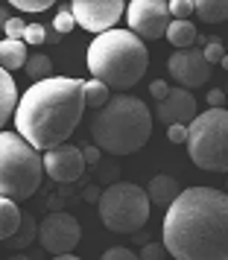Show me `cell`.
Masks as SVG:
<instances>
[{"label":"cell","mask_w":228,"mask_h":260,"mask_svg":"<svg viewBox=\"0 0 228 260\" xmlns=\"http://www.w3.org/2000/svg\"><path fill=\"white\" fill-rule=\"evenodd\" d=\"M161 243L176 260H228V193L181 190L164 208Z\"/></svg>","instance_id":"cell-1"},{"label":"cell","mask_w":228,"mask_h":260,"mask_svg":"<svg viewBox=\"0 0 228 260\" xmlns=\"http://www.w3.org/2000/svg\"><path fill=\"white\" fill-rule=\"evenodd\" d=\"M85 114V82L71 76H47L29 85L18 96L15 132L38 152H47L59 143H68Z\"/></svg>","instance_id":"cell-2"},{"label":"cell","mask_w":228,"mask_h":260,"mask_svg":"<svg viewBox=\"0 0 228 260\" xmlns=\"http://www.w3.org/2000/svg\"><path fill=\"white\" fill-rule=\"evenodd\" d=\"M149 53L146 41L129 32V29H108L91 41L88 47V71L94 79L108 85V91H129L146 76Z\"/></svg>","instance_id":"cell-3"},{"label":"cell","mask_w":228,"mask_h":260,"mask_svg":"<svg viewBox=\"0 0 228 260\" xmlns=\"http://www.w3.org/2000/svg\"><path fill=\"white\" fill-rule=\"evenodd\" d=\"M91 138L100 152L132 155L144 149L152 138V114L144 100L132 94H114L103 108H96L91 120Z\"/></svg>","instance_id":"cell-4"},{"label":"cell","mask_w":228,"mask_h":260,"mask_svg":"<svg viewBox=\"0 0 228 260\" xmlns=\"http://www.w3.org/2000/svg\"><path fill=\"white\" fill-rule=\"evenodd\" d=\"M41 178V152L29 146L18 132H0V196L29 199L32 193H38Z\"/></svg>","instance_id":"cell-5"},{"label":"cell","mask_w":228,"mask_h":260,"mask_svg":"<svg viewBox=\"0 0 228 260\" xmlns=\"http://www.w3.org/2000/svg\"><path fill=\"white\" fill-rule=\"evenodd\" d=\"M187 155L199 170L228 173V108H208L187 126Z\"/></svg>","instance_id":"cell-6"},{"label":"cell","mask_w":228,"mask_h":260,"mask_svg":"<svg viewBox=\"0 0 228 260\" xmlns=\"http://www.w3.org/2000/svg\"><path fill=\"white\" fill-rule=\"evenodd\" d=\"M100 219L111 234H138L149 222V196L141 184L132 181H117L103 190L100 196Z\"/></svg>","instance_id":"cell-7"},{"label":"cell","mask_w":228,"mask_h":260,"mask_svg":"<svg viewBox=\"0 0 228 260\" xmlns=\"http://www.w3.org/2000/svg\"><path fill=\"white\" fill-rule=\"evenodd\" d=\"M82 240V225L64 211H50L44 222H38V243L50 254H71Z\"/></svg>","instance_id":"cell-8"},{"label":"cell","mask_w":228,"mask_h":260,"mask_svg":"<svg viewBox=\"0 0 228 260\" xmlns=\"http://www.w3.org/2000/svg\"><path fill=\"white\" fill-rule=\"evenodd\" d=\"M126 21H129V32H135L141 41L161 38L170 24L167 0H132L126 6Z\"/></svg>","instance_id":"cell-9"},{"label":"cell","mask_w":228,"mask_h":260,"mask_svg":"<svg viewBox=\"0 0 228 260\" xmlns=\"http://www.w3.org/2000/svg\"><path fill=\"white\" fill-rule=\"evenodd\" d=\"M123 9H126L123 0H71L73 21L94 36L114 29L123 18Z\"/></svg>","instance_id":"cell-10"},{"label":"cell","mask_w":228,"mask_h":260,"mask_svg":"<svg viewBox=\"0 0 228 260\" xmlns=\"http://www.w3.org/2000/svg\"><path fill=\"white\" fill-rule=\"evenodd\" d=\"M167 71L170 76L179 82V88H199L211 79V64L205 59L202 47H184V50H176L173 56L167 59Z\"/></svg>","instance_id":"cell-11"},{"label":"cell","mask_w":228,"mask_h":260,"mask_svg":"<svg viewBox=\"0 0 228 260\" xmlns=\"http://www.w3.org/2000/svg\"><path fill=\"white\" fill-rule=\"evenodd\" d=\"M41 164H44V173L53 181H61V184H71L76 178H82V173H85L82 149L73 146V143H59V146L47 149L41 155Z\"/></svg>","instance_id":"cell-12"},{"label":"cell","mask_w":228,"mask_h":260,"mask_svg":"<svg viewBox=\"0 0 228 260\" xmlns=\"http://www.w3.org/2000/svg\"><path fill=\"white\" fill-rule=\"evenodd\" d=\"M155 117L164 123V126H173V123H184L190 126L193 117H196V96L187 91V88H170V94L164 100H158L155 106Z\"/></svg>","instance_id":"cell-13"},{"label":"cell","mask_w":228,"mask_h":260,"mask_svg":"<svg viewBox=\"0 0 228 260\" xmlns=\"http://www.w3.org/2000/svg\"><path fill=\"white\" fill-rule=\"evenodd\" d=\"M179 193H181V184H179V178H173V176H155L149 181V187H146L149 205H155V208H167Z\"/></svg>","instance_id":"cell-14"},{"label":"cell","mask_w":228,"mask_h":260,"mask_svg":"<svg viewBox=\"0 0 228 260\" xmlns=\"http://www.w3.org/2000/svg\"><path fill=\"white\" fill-rule=\"evenodd\" d=\"M15 108H18V85H15L12 73L0 68V129L15 114Z\"/></svg>","instance_id":"cell-15"},{"label":"cell","mask_w":228,"mask_h":260,"mask_svg":"<svg viewBox=\"0 0 228 260\" xmlns=\"http://www.w3.org/2000/svg\"><path fill=\"white\" fill-rule=\"evenodd\" d=\"M164 38H167L176 50H184V47H193V44H196L199 32H196L193 21H170L167 29H164Z\"/></svg>","instance_id":"cell-16"},{"label":"cell","mask_w":228,"mask_h":260,"mask_svg":"<svg viewBox=\"0 0 228 260\" xmlns=\"http://www.w3.org/2000/svg\"><path fill=\"white\" fill-rule=\"evenodd\" d=\"M26 64V44L24 41H15V38H3L0 41V68L12 73L18 68Z\"/></svg>","instance_id":"cell-17"},{"label":"cell","mask_w":228,"mask_h":260,"mask_svg":"<svg viewBox=\"0 0 228 260\" xmlns=\"http://www.w3.org/2000/svg\"><path fill=\"white\" fill-rule=\"evenodd\" d=\"M21 216H24V213L15 205V199H3V196H0V240H9V237L18 234Z\"/></svg>","instance_id":"cell-18"},{"label":"cell","mask_w":228,"mask_h":260,"mask_svg":"<svg viewBox=\"0 0 228 260\" xmlns=\"http://www.w3.org/2000/svg\"><path fill=\"white\" fill-rule=\"evenodd\" d=\"M193 12L205 24H222L228 21V0H193Z\"/></svg>","instance_id":"cell-19"},{"label":"cell","mask_w":228,"mask_h":260,"mask_svg":"<svg viewBox=\"0 0 228 260\" xmlns=\"http://www.w3.org/2000/svg\"><path fill=\"white\" fill-rule=\"evenodd\" d=\"M108 85H103L100 79H91V82H85V108H103L108 103Z\"/></svg>","instance_id":"cell-20"},{"label":"cell","mask_w":228,"mask_h":260,"mask_svg":"<svg viewBox=\"0 0 228 260\" xmlns=\"http://www.w3.org/2000/svg\"><path fill=\"white\" fill-rule=\"evenodd\" d=\"M24 68H26V76H29L32 82H41V79L53 76V61H50L44 53H38V56H29Z\"/></svg>","instance_id":"cell-21"},{"label":"cell","mask_w":228,"mask_h":260,"mask_svg":"<svg viewBox=\"0 0 228 260\" xmlns=\"http://www.w3.org/2000/svg\"><path fill=\"white\" fill-rule=\"evenodd\" d=\"M202 53H205V59H208V64L214 68V64H219L222 61V56H225V47L216 41V38H208L202 44Z\"/></svg>","instance_id":"cell-22"},{"label":"cell","mask_w":228,"mask_h":260,"mask_svg":"<svg viewBox=\"0 0 228 260\" xmlns=\"http://www.w3.org/2000/svg\"><path fill=\"white\" fill-rule=\"evenodd\" d=\"M21 41L24 44H44L47 41V29L41 24H26L24 32H21Z\"/></svg>","instance_id":"cell-23"},{"label":"cell","mask_w":228,"mask_h":260,"mask_svg":"<svg viewBox=\"0 0 228 260\" xmlns=\"http://www.w3.org/2000/svg\"><path fill=\"white\" fill-rule=\"evenodd\" d=\"M170 15H173V21H190L193 15V0H170Z\"/></svg>","instance_id":"cell-24"},{"label":"cell","mask_w":228,"mask_h":260,"mask_svg":"<svg viewBox=\"0 0 228 260\" xmlns=\"http://www.w3.org/2000/svg\"><path fill=\"white\" fill-rule=\"evenodd\" d=\"M15 9H21V12H44V9H50L56 0H9Z\"/></svg>","instance_id":"cell-25"},{"label":"cell","mask_w":228,"mask_h":260,"mask_svg":"<svg viewBox=\"0 0 228 260\" xmlns=\"http://www.w3.org/2000/svg\"><path fill=\"white\" fill-rule=\"evenodd\" d=\"M138 257L141 260H164L167 257V248H164V243H149V246H144V251Z\"/></svg>","instance_id":"cell-26"},{"label":"cell","mask_w":228,"mask_h":260,"mask_svg":"<svg viewBox=\"0 0 228 260\" xmlns=\"http://www.w3.org/2000/svg\"><path fill=\"white\" fill-rule=\"evenodd\" d=\"M73 24H76V21H73V15H71V9H61L59 15H56V21H53V26H56V32H71L73 29Z\"/></svg>","instance_id":"cell-27"},{"label":"cell","mask_w":228,"mask_h":260,"mask_svg":"<svg viewBox=\"0 0 228 260\" xmlns=\"http://www.w3.org/2000/svg\"><path fill=\"white\" fill-rule=\"evenodd\" d=\"M167 141L170 143H184L187 141V126H184V123H173V126H167Z\"/></svg>","instance_id":"cell-28"},{"label":"cell","mask_w":228,"mask_h":260,"mask_svg":"<svg viewBox=\"0 0 228 260\" xmlns=\"http://www.w3.org/2000/svg\"><path fill=\"white\" fill-rule=\"evenodd\" d=\"M24 21L21 18H9L6 24H3V29H6V38H15V41H21V32H24Z\"/></svg>","instance_id":"cell-29"},{"label":"cell","mask_w":228,"mask_h":260,"mask_svg":"<svg viewBox=\"0 0 228 260\" xmlns=\"http://www.w3.org/2000/svg\"><path fill=\"white\" fill-rule=\"evenodd\" d=\"M100 260H141V257L135 251H129V248H108Z\"/></svg>","instance_id":"cell-30"},{"label":"cell","mask_w":228,"mask_h":260,"mask_svg":"<svg viewBox=\"0 0 228 260\" xmlns=\"http://www.w3.org/2000/svg\"><path fill=\"white\" fill-rule=\"evenodd\" d=\"M208 106L211 108H225L228 106V96H225V91H208Z\"/></svg>","instance_id":"cell-31"},{"label":"cell","mask_w":228,"mask_h":260,"mask_svg":"<svg viewBox=\"0 0 228 260\" xmlns=\"http://www.w3.org/2000/svg\"><path fill=\"white\" fill-rule=\"evenodd\" d=\"M149 91H152V96H155V100H164V96L170 94V85L164 82V79H155V82L149 85Z\"/></svg>","instance_id":"cell-32"},{"label":"cell","mask_w":228,"mask_h":260,"mask_svg":"<svg viewBox=\"0 0 228 260\" xmlns=\"http://www.w3.org/2000/svg\"><path fill=\"white\" fill-rule=\"evenodd\" d=\"M82 158H85V164H96V161H100V149H96V146H85Z\"/></svg>","instance_id":"cell-33"},{"label":"cell","mask_w":228,"mask_h":260,"mask_svg":"<svg viewBox=\"0 0 228 260\" xmlns=\"http://www.w3.org/2000/svg\"><path fill=\"white\" fill-rule=\"evenodd\" d=\"M50 260H79V257H76V254L71 251V254H53Z\"/></svg>","instance_id":"cell-34"},{"label":"cell","mask_w":228,"mask_h":260,"mask_svg":"<svg viewBox=\"0 0 228 260\" xmlns=\"http://www.w3.org/2000/svg\"><path fill=\"white\" fill-rule=\"evenodd\" d=\"M6 15H9V12H6V6H0V29H3V24H6V21H9V18H6Z\"/></svg>","instance_id":"cell-35"},{"label":"cell","mask_w":228,"mask_h":260,"mask_svg":"<svg viewBox=\"0 0 228 260\" xmlns=\"http://www.w3.org/2000/svg\"><path fill=\"white\" fill-rule=\"evenodd\" d=\"M9 260H32V257H29V254H12Z\"/></svg>","instance_id":"cell-36"},{"label":"cell","mask_w":228,"mask_h":260,"mask_svg":"<svg viewBox=\"0 0 228 260\" xmlns=\"http://www.w3.org/2000/svg\"><path fill=\"white\" fill-rule=\"evenodd\" d=\"M219 64H222V68H225V71H228V53H225V56H222V61H219Z\"/></svg>","instance_id":"cell-37"},{"label":"cell","mask_w":228,"mask_h":260,"mask_svg":"<svg viewBox=\"0 0 228 260\" xmlns=\"http://www.w3.org/2000/svg\"><path fill=\"white\" fill-rule=\"evenodd\" d=\"M225 187H228V178H225Z\"/></svg>","instance_id":"cell-38"},{"label":"cell","mask_w":228,"mask_h":260,"mask_svg":"<svg viewBox=\"0 0 228 260\" xmlns=\"http://www.w3.org/2000/svg\"><path fill=\"white\" fill-rule=\"evenodd\" d=\"M225 96H228V88H225Z\"/></svg>","instance_id":"cell-39"}]
</instances>
